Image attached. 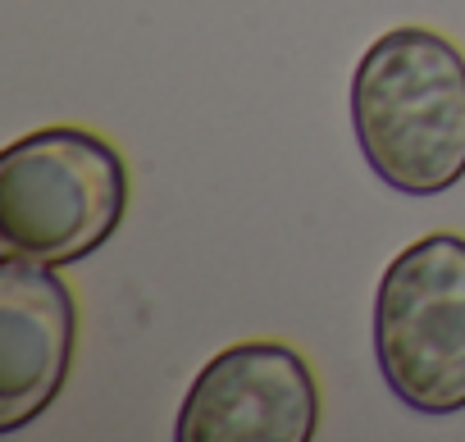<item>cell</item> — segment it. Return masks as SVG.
I'll use <instances>...</instances> for the list:
<instances>
[{"instance_id":"cell-1","label":"cell","mask_w":465,"mask_h":442,"mask_svg":"<svg viewBox=\"0 0 465 442\" xmlns=\"http://www.w3.org/2000/svg\"><path fill=\"white\" fill-rule=\"evenodd\" d=\"M351 128L365 164L401 196H442L465 178V55L433 28H388L351 74Z\"/></svg>"},{"instance_id":"cell-5","label":"cell","mask_w":465,"mask_h":442,"mask_svg":"<svg viewBox=\"0 0 465 442\" xmlns=\"http://www.w3.org/2000/svg\"><path fill=\"white\" fill-rule=\"evenodd\" d=\"M78 347V301L55 265L0 256V433H19L60 397Z\"/></svg>"},{"instance_id":"cell-2","label":"cell","mask_w":465,"mask_h":442,"mask_svg":"<svg viewBox=\"0 0 465 442\" xmlns=\"http://www.w3.org/2000/svg\"><path fill=\"white\" fill-rule=\"evenodd\" d=\"M128 214V164L114 142L78 123L37 128L0 151V233L5 247L78 265L96 256Z\"/></svg>"},{"instance_id":"cell-3","label":"cell","mask_w":465,"mask_h":442,"mask_svg":"<svg viewBox=\"0 0 465 442\" xmlns=\"http://www.w3.org/2000/svg\"><path fill=\"white\" fill-rule=\"evenodd\" d=\"M374 360L415 415L465 410V238L424 233L401 247L374 292Z\"/></svg>"},{"instance_id":"cell-4","label":"cell","mask_w":465,"mask_h":442,"mask_svg":"<svg viewBox=\"0 0 465 442\" xmlns=\"http://www.w3.org/2000/svg\"><path fill=\"white\" fill-rule=\"evenodd\" d=\"M320 433V383L306 356L274 338L232 342L192 378L178 442H311Z\"/></svg>"}]
</instances>
